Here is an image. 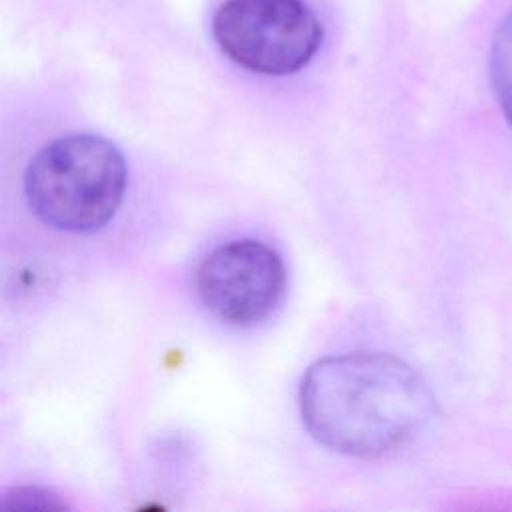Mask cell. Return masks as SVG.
<instances>
[{
	"instance_id": "5",
	"label": "cell",
	"mask_w": 512,
	"mask_h": 512,
	"mask_svg": "<svg viewBox=\"0 0 512 512\" xmlns=\"http://www.w3.org/2000/svg\"><path fill=\"white\" fill-rule=\"evenodd\" d=\"M490 78L496 100L512 124V10L500 20L492 38Z\"/></svg>"
},
{
	"instance_id": "4",
	"label": "cell",
	"mask_w": 512,
	"mask_h": 512,
	"mask_svg": "<svg viewBox=\"0 0 512 512\" xmlns=\"http://www.w3.org/2000/svg\"><path fill=\"white\" fill-rule=\"evenodd\" d=\"M202 304L220 320L250 326L264 320L282 300L286 268L264 242L244 238L210 250L196 272Z\"/></svg>"
},
{
	"instance_id": "7",
	"label": "cell",
	"mask_w": 512,
	"mask_h": 512,
	"mask_svg": "<svg viewBox=\"0 0 512 512\" xmlns=\"http://www.w3.org/2000/svg\"><path fill=\"white\" fill-rule=\"evenodd\" d=\"M138 512H166L162 506H158V504H150V506H144V508H140Z\"/></svg>"
},
{
	"instance_id": "3",
	"label": "cell",
	"mask_w": 512,
	"mask_h": 512,
	"mask_svg": "<svg viewBox=\"0 0 512 512\" xmlns=\"http://www.w3.org/2000/svg\"><path fill=\"white\" fill-rule=\"evenodd\" d=\"M212 36L238 66L286 76L310 64L324 30L304 0H224L212 18Z\"/></svg>"
},
{
	"instance_id": "2",
	"label": "cell",
	"mask_w": 512,
	"mask_h": 512,
	"mask_svg": "<svg viewBox=\"0 0 512 512\" xmlns=\"http://www.w3.org/2000/svg\"><path fill=\"white\" fill-rule=\"evenodd\" d=\"M126 192L122 152L98 134H66L36 152L24 174L30 210L62 232L106 226Z\"/></svg>"
},
{
	"instance_id": "1",
	"label": "cell",
	"mask_w": 512,
	"mask_h": 512,
	"mask_svg": "<svg viewBox=\"0 0 512 512\" xmlns=\"http://www.w3.org/2000/svg\"><path fill=\"white\" fill-rule=\"evenodd\" d=\"M300 412L324 446L370 456L420 434L434 416V396L404 360L382 352H348L308 368Z\"/></svg>"
},
{
	"instance_id": "6",
	"label": "cell",
	"mask_w": 512,
	"mask_h": 512,
	"mask_svg": "<svg viewBox=\"0 0 512 512\" xmlns=\"http://www.w3.org/2000/svg\"><path fill=\"white\" fill-rule=\"evenodd\" d=\"M0 512H68V508L48 490L36 486H16L2 496Z\"/></svg>"
}]
</instances>
